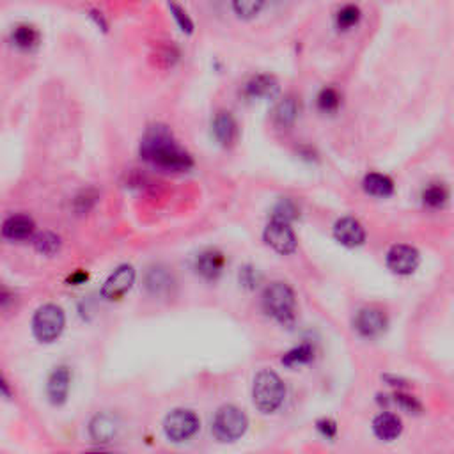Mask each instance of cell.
Segmentation results:
<instances>
[{"instance_id":"1","label":"cell","mask_w":454,"mask_h":454,"mask_svg":"<svg viewBox=\"0 0 454 454\" xmlns=\"http://www.w3.org/2000/svg\"><path fill=\"white\" fill-rule=\"evenodd\" d=\"M140 154L151 165L164 171H188L194 165L190 154L176 142L165 125H153L146 130L140 142Z\"/></svg>"},{"instance_id":"2","label":"cell","mask_w":454,"mask_h":454,"mask_svg":"<svg viewBox=\"0 0 454 454\" xmlns=\"http://www.w3.org/2000/svg\"><path fill=\"white\" fill-rule=\"evenodd\" d=\"M284 395H286V388L274 371H261L257 374L252 387V400L261 412L271 414L277 410L284 401Z\"/></svg>"},{"instance_id":"3","label":"cell","mask_w":454,"mask_h":454,"mask_svg":"<svg viewBox=\"0 0 454 454\" xmlns=\"http://www.w3.org/2000/svg\"><path fill=\"white\" fill-rule=\"evenodd\" d=\"M264 311L282 325H291L295 321V293L284 282H274L264 290Z\"/></svg>"},{"instance_id":"4","label":"cell","mask_w":454,"mask_h":454,"mask_svg":"<svg viewBox=\"0 0 454 454\" xmlns=\"http://www.w3.org/2000/svg\"><path fill=\"white\" fill-rule=\"evenodd\" d=\"M247 424V415L240 408L226 405L215 414L211 431L220 442H235L245 433Z\"/></svg>"},{"instance_id":"5","label":"cell","mask_w":454,"mask_h":454,"mask_svg":"<svg viewBox=\"0 0 454 454\" xmlns=\"http://www.w3.org/2000/svg\"><path fill=\"white\" fill-rule=\"evenodd\" d=\"M64 329V312L59 305L47 304L37 309L32 319V332L41 343H51Z\"/></svg>"},{"instance_id":"6","label":"cell","mask_w":454,"mask_h":454,"mask_svg":"<svg viewBox=\"0 0 454 454\" xmlns=\"http://www.w3.org/2000/svg\"><path fill=\"white\" fill-rule=\"evenodd\" d=\"M199 417L192 410H174L165 417V435L173 442H185L197 433Z\"/></svg>"},{"instance_id":"7","label":"cell","mask_w":454,"mask_h":454,"mask_svg":"<svg viewBox=\"0 0 454 454\" xmlns=\"http://www.w3.org/2000/svg\"><path fill=\"white\" fill-rule=\"evenodd\" d=\"M264 242L278 254H291L297 249V236H295L290 223L278 222V220H271L266 226Z\"/></svg>"},{"instance_id":"8","label":"cell","mask_w":454,"mask_h":454,"mask_svg":"<svg viewBox=\"0 0 454 454\" xmlns=\"http://www.w3.org/2000/svg\"><path fill=\"white\" fill-rule=\"evenodd\" d=\"M133 281H135V270H133V266L121 264V266L114 270V274L103 284V298H106V300H119V298L128 293Z\"/></svg>"},{"instance_id":"9","label":"cell","mask_w":454,"mask_h":454,"mask_svg":"<svg viewBox=\"0 0 454 454\" xmlns=\"http://www.w3.org/2000/svg\"><path fill=\"white\" fill-rule=\"evenodd\" d=\"M387 266L398 275H410L419 266V252L410 245H394L387 254Z\"/></svg>"},{"instance_id":"10","label":"cell","mask_w":454,"mask_h":454,"mask_svg":"<svg viewBox=\"0 0 454 454\" xmlns=\"http://www.w3.org/2000/svg\"><path fill=\"white\" fill-rule=\"evenodd\" d=\"M355 329L364 337H378L387 329V316L380 309H362L355 318Z\"/></svg>"},{"instance_id":"11","label":"cell","mask_w":454,"mask_h":454,"mask_svg":"<svg viewBox=\"0 0 454 454\" xmlns=\"http://www.w3.org/2000/svg\"><path fill=\"white\" fill-rule=\"evenodd\" d=\"M333 236L340 245L346 247H359L366 240V231H364L362 223L352 216H345L336 222L333 227Z\"/></svg>"},{"instance_id":"12","label":"cell","mask_w":454,"mask_h":454,"mask_svg":"<svg viewBox=\"0 0 454 454\" xmlns=\"http://www.w3.org/2000/svg\"><path fill=\"white\" fill-rule=\"evenodd\" d=\"M70 381H71V374L68 367L59 366L51 371L47 384V392L51 403L63 405L64 401H66L68 392H70Z\"/></svg>"},{"instance_id":"13","label":"cell","mask_w":454,"mask_h":454,"mask_svg":"<svg viewBox=\"0 0 454 454\" xmlns=\"http://www.w3.org/2000/svg\"><path fill=\"white\" fill-rule=\"evenodd\" d=\"M223 264H226L223 254L220 250L208 249L197 256V259H195V270H197L199 275L208 278V281H215L222 274Z\"/></svg>"},{"instance_id":"14","label":"cell","mask_w":454,"mask_h":454,"mask_svg":"<svg viewBox=\"0 0 454 454\" xmlns=\"http://www.w3.org/2000/svg\"><path fill=\"white\" fill-rule=\"evenodd\" d=\"M91 436L98 442H110L118 436L119 421L110 414H98L89 426Z\"/></svg>"},{"instance_id":"15","label":"cell","mask_w":454,"mask_h":454,"mask_svg":"<svg viewBox=\"0 0 454 454\" xmlns=\"http://www.w3.org/2000/svg\"><path fill=\"white\" fill-rule=\"evenodd\" d=\"M213 133L222 146H231L236 139V121L231 112L220 110L213 121Z\"/></svg>"},{"instance_id":"16","label":"cell","mask_w":454,"mask_h":454,"mask_svg":"<svg viewBox=\"0 0 454 454\" xmlns=\"http://www.w3.org/2000/svg\"><path fill=\"white\" fill-rule=\"evenodd\" d=\"M374 435L380 440H385V442H391V440H395L403 431V422L398 415L394 414H380L373 422Z\"/></svg>"},{"instance_id":"17","label":"cell","mask_w":454,"mask_h":454,"mask_svg":"<svg viewBox=\"0 0 454 454\" xmlns=\"http://www.w3.org/2000/svg\"><path fill=\"white\" fill-rule=\"evenodd\" d=\"M34 220L27 215H13L4 222L2 233L9 240H25L32 235Z\"/></svg>"},{"instance_id":"18","label":"cell","mask_w":454,"mask_h":454,"mask_svg":"<svg viewBox=\"0 0 454 454\" xmlns=\"http://www.w3.org/2000/svg\"><path fill=\"white\" fill-rule=\"evenodd\" d=\"M245 91L252 98H274L278 92V82L271 75H257L247 84Z\"/></svg>"},{"instance_id":"19","label":"cell","mask_w":454,"mask_h":454,"mask_svg":"<svg viewBox=\"0 0 454 454\" xmlns=\"http://www.w3.org/2000/svg\"><path fill=\"white\" fill-rule=\"evenodd\" d=\"M364 190L376 197H387L394 190V183L388 176L380 173H371L364 178Z\"/></svg>"},{"instance_id":"20","label":"cell","mask_w":454,"mask_h":454,"mask_svg":"<svg viewBox=\"0 0 454 454\" xmlns=\"http://www.w3.org/2000/svg\"><path fill=\"white\" fill-rule=\"evenodd\" d=\"M297 114H298V105L297 102H295V98H284L277 106H275V112H274L275 123H277L278 126H284V128H286V126L293 125V121L297 119Z\"/></svg>"},{"instance_id":"21","label":"cell","mask_w":454,"mask_h":454,"mask_svg":"<svg viewBox=\"0 0 454 454\" xmlns=\"http://www.w3.org/2000/svg\"><path fill=\"white\" fill-rule=\"evenodd\" d=\"M34 245L36 249L39 250L41 254H47V256H54L61 247V238L59 236H55L54 233H39L34 240Z\"/></svg>"},{"instance_id":"22","label":"cell","mask_w":454,"mask_h":454,"mask_svg":"<svg viewBox=\"0 0 454 454\" xmlns=\"http://www.w3.org/2000/svg\"><path fill=\"white\" fill-rule=\"evenodd\" d=\"M312 355H314V352H312L311 346L300 345L298 348L291 350V352H288L286 355L282 357V364H286V366L290 367L300 366V364L309 362V360L312 359Z\"/></svg>"},{"instance_id":"23","label":"cell","mask_w":454,"mask_h":454,"mask_svg":"<svg viewBox=\"0 0 454 454\" xmlns=\"http://www.w3.org/2000/svg\"><path fill=\"white\" fill-rule=\"evenodd\" d=\"M13 41H15L16 47L20 48L34 47L37 41L36 29L30 25H18L15 30H13Z\"/></svg>"},{"instance_id":"24","label":"cell","mask_w":454,"mask_h":454,"mask_svg":"<svg viewBox=\"0 0 454 454\" xmlns=\"http://www.w3.org/2000/svg\"><path fill=\"white\" fill-rule=\"evenodd\" d=\"M297 206H295L293 201L290 199H282L274 209V215H271V220H278V222H286L290 223L291 220L297 219Z\"/></svg>"},{"instance_id":"25","label":"cell","mask_w":454,"mask_h":454,"mask_svg":"<svg viewBox=\"0 0 454 454\" xmlns=\"http://www.w3.org/2000/svg\"><path fill=\"white\" fill-rule=\"evenodd\" d=\"M422 199H424V204L429 206V208H440L447 201L446 187L443 185H431L424 190Z\"/></svg>"},{"instance_id":"26","label":"cell","mask_w":454,"mask_h":454,"mask_svg":"<svg viewBox=\"0 0 454 454\" xmlns=\"http://www.w3.org/2000/svg\"><path fill=\"white\" fill-rule=\"evenodd\" d=\"M360 20V9L357 6H345L340 8L339 13H337V25L340 29H350V27L357 25V22Z\"/></svg>"},{"instance_id":"27","label":"cell","mask_w":454,"mask_h":454,"mask_svg":"<svg viewBox=\"0 0 454 454\" xmlns=\"http://www.w3.org/2000/svg\"><path fill=\"white\" fill-rule=\"evenodd\" d=\"M339 103H340V98L339 94H337L336 89L325 87L321 89V92L318 94V106L319 110H323V112H333V110H337Z\"/></svg>"},{"instance_id":"28","label":"cell","mask_w":454,"mask_h":454,"mask_svg":"<svg viewBox=\"0 0 454 454\" xmlns=\"http://www.w3.org/2000/svg\"><path fill=\"white\" fill-rule=\"evenodd\" d=\"M233 8H235L236 15L238 16H243V18H250V16L257 15V13L261 11V8H263V2H254V0H238V2H235L233 4Z\"/></svg>"},{"instance_id":"29","label":"cell","mask_w":454,"mask_h":454,"mask_svg":"<svg viewBox=\"0 0 454 454\" xmlns=\"http://www.w3.org/2000/svg\"><path fill=\"white\" fill-rule=\"evenodd\" d=\"M168 8H171V11L174 13V18L178 20V23H180L181 29H183L185 32H192V29H194V23L190 22V18L187 16V13H185L183 9L176 4H171Z\"/></svg>"},{"instance_id":"30","label":"cell","mask_w":454,"mask_h":454,"mask_svg":"<svg viewBox=\"0 0 454 454\" xmlns=\"http://www.w3.org/2000/svg\"><path fill=\"white\" fill-rule=\"evenodd\" d=\"M257 271H254V268H243L242 274H240V281L243 282V284H247V286H254L257 282Z\"/></svg>"},{"instance_id":"31","label":"cell","mask_w":454,"mask_h":454,"mask_svg":"<svg viewBox=\"0 0 454 454\" xmlns=\"http://www.w3.org/2000/svg\"><path fill=\"white\" fill-rule=\"evenodd\" d=\"M87 278V274H84V271H78V274H75L73 277H70V282H73V284H80L82 281H85Z\"/></svg>"}]
</instances>
